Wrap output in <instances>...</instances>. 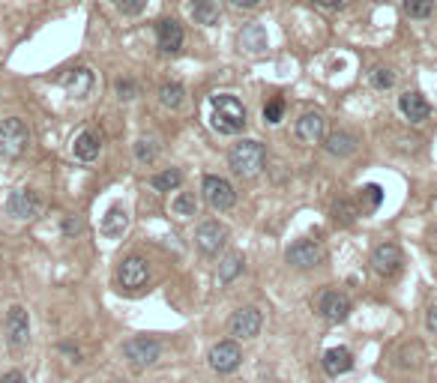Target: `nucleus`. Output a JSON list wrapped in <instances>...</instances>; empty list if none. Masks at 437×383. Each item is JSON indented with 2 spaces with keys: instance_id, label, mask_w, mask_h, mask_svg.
Returning a JSON list of instances; mask_svg holds the SVG:
<instances>
[{
  "instance_id": "1",
  "label": "nucleus",
  "mask_w": 437,
  "mask_h": 383,
  "mask_svg": "<svg viewBox=\"0 0 437 383\" xmlns=\"http://www.w3.org/2000/svg\"><path fill=\"white\" fill-rule=\"evenodd\" d=\"M213 105V129L222 135H237L246 126V108L237 96L231 93H216L210 99Z\"/></svg>"
},
{
  "instance_id": "2",
  "label": "nucleus",
  "mask_w": 437,
  "mask_h": 383,
  "mask_svg": "<svg viewBox=\"0 0 437 383\" xmlns=\"http://www.w3.org/2000/svg\"><path fill=\"white\" fill-rule=\"evenodd\" d=\"M228 162L234 168V174L255 177V174H261V168L267 162V150H264V144H257V141H240L231 147Z\"/></svg>"
},
{
  "instance_id": "3",
  "label": "nucleus",
  "mask_w": 437,
  "mask_h": 383,
  "mask_svg": "<svg viewBox=\"0 0 437 383\" xmlns=\"http://www.w3.org/2000/svg\"><path fill=\"white\" fill-rule=\"evenodd\" d=\"M27 141H30V132L18 117L0 120V156L4 159H18L25 153Z\"/></svg>"
},
{
  "instance_id": "4",
  "label": "nucleus",
  "mask_w": 437,
  "mask_h": 383,
  "mask_svg": "<svg viewBox=\"0 0 437 383\" xmlns=\"http://www.w3.org/2000/svg\"><path fill=\"white\" fill-rule=\"evenodd\" d=\"M117 278H120V288L123 290H132V294H135V290H141L150 281V264L144 261L141 255H129L126 261L120 264Z\"/></svg>"
},
{
  "instance_id": "5",
  "label": "nucleus",
  "mask_w": 437,
  "mask_h": 383,
  "mask_svg": "<svg viewBox=\"0 0 437 383\" xmlns=\"http://www.w3.org/2000/svg\"><path fill=\"white\" fill-rule=\"evenodd\" d=\"M201 192H204L207 204L213 210H231L234 204H237V192H234V186L228 183L225 177H204Z\"/></svg>"
},
{
  "instance_id": "6",
  "label": "nucleus",
  "mask_w": 437,
  "mask_h": 383,
  "mask_svg": "<svg viewBox=\"0 0 437 383\" xmlns=\"http://www.w3.org/2000/svg\"><path fill=\"white\" fill-rule=\"evenodd\" d=\"M6 342L13 351H25L27 342H30V318H27V311L21 309V306H13L6 311Z\"/></svg>"
},
{
  "instance_id": "7",
  "label": "nucleus",
  "mask_w": 437,
  "mask_h": 383,
  "mask_svg": "<svg viewBox=\"0 0 437 383\" xmlns=\"http://www.w3.org/2000/svg\"><path fill=\"white\" fill-rule=\"evenodd\" d=\"M123 356H126L135 368H147L159 359V342L147 339V335H135V339H129L123 344Z\"/></svg>"
},
{
  "instance_id": "8",
  "label": "nucleus",
  "mask_w": 437,
  "mask_h": 383,
  "mask_svg": "<svg viewBox=\"0 0 437 383\" xmlns=\"http://www.w3.org/2000/svg\"><path fill=\"white\" fill-rule=\"evenodd\" d=\"M39 207H42V201L30 189H15L6 198V216H13V219H33L39 213Z\"/></svg>"
},
{
  "instance_id": "9",
  "label": "nucleus",
  "mask_w": 437,
  "mask_h": 383,
  "mask_svg": "<svg viewBox=\"0 0 437 383\" xmlns=\"http://www.w3.org/2000/svg\"><path fill=\"white\" fill-rule=\"evenodd\" d=\"M198 249L204 255H219V249L228 243V228L219 222H204L198 228V236H195Z\"/></svg>"
},
{
  "instance_id": "10",
  "label": "nucleus",
  "mask_w": 437,
  "mask_h": 383,
  "mask_svg": "<svg viewBox=\"0 0 437 383\" xmlns=\"http://www.w3.org/2000/svg\"><path fill=\"white\" fill-rule=\"evenodd\" d=\"M372 267L377 276H396L401 269V249L396 243H380L372 252Z\"/></svg>"
},
{
  "instance_id": "11",
  "label": "nucleus",
  "mask_w": 437,
  "mask_h": 383,
  "mask_svg": "<svg viewBox=\"0 0 437 383\" xmlns=\"http://www.w3.org/2000/svg\"><path fill=\"white\" fill-rule=\"evenodd\" d=\"M240 359H243V354H240L237 344H234V342H219L210 351V368L219 371V375H231V371L240 365Z\"/></svg>"
},
{
  "instance_id": "12",
  "label": "nucleus",
  "mask_w": 437,
  "mask_h": 383,
  "mask_svg": "<svg viewBox=\"0 0 437 383\" xmlns=\"http://www.w3.org/2000/svg\"><path fill=\"white\" fill-rule=\"evenodd\" d=\"M318 311L330 323H342V321H347V314H351V300L339 294V290H327V294L318 300Z\"/></svg>"
},
{
  "instance_id": "13",
  "label": "nucleus",
  "mask_w": 437,
  "mask_h": 383,
  "mask_svg": "<svg viewBox=\"0 0 437 383\" xmlns=\"http://www.w3.org/2000/svg\"><path fill=\"white\" fill-rule=\"evenodd\" d=\"M261 323H264V318H261V311L257 309H240L237 314L231 318V335H237V339H255L257 332H261Z\"/></svg>"
},
{
  "instance_id": "14",
  "label": "nucleus",
  "mask_w": 437,
  "mask_h": 383,
  "mask_svg": "<svg viewBox=\"0 0 437 383\" xmlns=\"http://www.w3.org/2000/svg\"><path fill=\"white\" fill-rule=\"evenodd\" d=\"M93 81H96L93 72L84 69V66H78V69H69V72L63 75L60 84H63V90L72 99H87V96H90V90H93Z\"/></svg>"
},
{
  "instance_id": "15",
  "label": "nucleus",
  "mask_w": 437,
  "mask_h": 383,
  "mask_svg": "<svg viewBox=\"0 0 437 383\" xmlns=\"http://www.w3.org/2000/svg\"><path fill=\"white\" fill-rule=\"evenodd\" d=\"M285 257H288L290 267L309 269V267H318V264H321V249H318L315 243H309V240H297V243L288 249Z\"/></svg>"
},
{
  "instance_id": "16",
  "label": "nucleus",
  "mask_w": 437,
  "mask_h": 383,
  "mask_svg": "<svg viewBox=\"0 0 437 383\" xmlns=\"http://www.w3.org/2000/svg\"><path fill=\"white\" fill-rule=\"evenodd\" d=\"M156 36H159V48L165 54H177L183 48V27L174 18H162L156 25Z\"/></svg>"
},
{
  "instance_id": "17",
  "label": "nucleus",
  "mask_w": 437,
  "mask_h": 383,
  "mask_svg": "<svg viewBox=\"0 0 437 383\" xmlns=\"http://www.w3.org/2000/svg\"><path fill=\"white\" fill-rule=\"evenodd\" d=\"M398 111H401V114H405L410 123H422V120H429L431 105L425 102L422 93H401V96H398Z\"/></svg>"
},
{
  "instance_id": "18",
  "label": "nucleus",
  "mask_w": 437,
  "mask_h": 383,
  "mask_svg": "<svg viewBox=\"0 0 437 383\" xmlns=\"http://www.w3.org/2000/svg\"><path fill=\"white\" fill-rule=\"evenodd\" d=\"M351 368H354V354L347 351V347H330V351L323 354V371H327L330 377L347 375Z\"/></svg>"
},
{
  "instance_id": "19",
  "label": "nucleus",
  "mask_w": 437,
  "mask_h": 383,
  "mask_svg": "<svg viewBox=\"0 0 437 383\" xmlns=\"http://www.w3.org/2000/svg\"><path fill=\"white\" fill-rule=\"evenodd\" d=\"M297 138L302 144H318L323 138V114L318 111H309V114H302L297 120Z\"/></svg>"
},
{
  "instance_id": "20",
  "label": "nucleus",
  "mask_w": 437,
  "mask_h": 383,
  "mask_svg": "<svg viewBox=\"0 0 437 383\" xmlns=\"http://www.w3.org/2000/svg\"><path fill=\"white\" fill-rule=\"evenodd\" d=\"M126 228H129V213H126V207L114 204L102 216V234L108 236V240H117V236L126 234Z\"/></svg>"
},
{
  "instance_id": "21",
  "label": "nucleus",
  "mask_w": 437,
  "mask_h": 383,
  "mask_svg": "<svg viewBox=\"0 0 437 383\" xmlns=\"http://www.w3.org/2000/svg\"><path fill=\"white\" fill-rule=\"evenodd\" d=\"M99 150H102V141H99V135L96 132H81L75 138V144H72V153H75V159H81V162H93L96 156H99Z\"/></svg>"
},
{
  "instance_id": "22",
  "label": "nucleus",
  "mask_w": 437,
  "mask_h": 383,
  "mask_svg": "<svg viewBox=\"0 0 437 383\" xmlns=\"http://www.w3.org/2000/svg\"><path fill=\"white\" fill-rule=\"evenodd\" d=\"M380 201H384V192H380L377 183L363 186L360 195H356V207H360V216H372V213L380 207Z\"/></svg>"
},
{
  "instance_id": "23",
  "label": "nucleus",
  "mask_w": 437,
  "mask_h": 383,
  "mask_svg": "<svg viewBox=\"0 0 437 383\" xmlns=\"http://www.w3.org/2000/svg\"><path fill=\"white\" fill-rule=\"evenodd\" d=\"M240 48H246L249 54H261L267 48V30L261 25H249L240 33Z\"/></svg>"
},
{
  "instance_id": "24",
  "label": "nucleus",
  "mask_w": 437,
  "mask_h": 383,
  "mask_svg": "<svg viewBox=\"0 0 437 383\" xmlns=\"http://www.w3.org/2000/svg\"><path fill=\"white\" fill-rule=\"evenodd\" d=\"M327 153L332 156H351L356 153V135L351 132H332L327 138Z\"/></svg>"
},
{
  "instance_id": "25",
  "label": "nucleus",
  "mask_w": 437,
  "mask_h": 383,
  "mask_svg": "<svg viewBox=\"0 0 437 383\" xmlns=\"http://www.w3.org/2000/svg\"><path fill=\"white\" fill-rule=\"evenodd\" d=\"M192 18L198 25H213L219 18V0H192Z\"/></svg>"
},
{
  "instance_id": "26",
  "label": "nucleus",
  "mask_w": 437,
  "mask_h": 383,
  "mask_svg": "<svg viewBox=\"0 0 437 383\" xmlns=\"http://www.w3.org/2000/svg\"><path fill=\"white\" fill-rule=\"evenodd\" d=\"M159 102H162L165 108H171V111L183 108V102H186V90H183L180 84H162V90H159Z\"/></svg>"
},
{
  "instance_id": "27",
  "label": "nucleus",
  "mask_w": 437,
  "mask_h": 383,
  "mask_svg": "<svg viewBox=\"0 0 437 383\" xmlns=\"http://www.w3.org/2000/svg\"><path fill=\"white\" fill-rule=\"evenodd\" d=\"M356 216H360V207H356L354 201H347V198H342L339 204L332 207V219H335V224H354Z\"/></svg>"
},
{
  "instance_id": "28",
  "label": "nucleus",
  "mask_w": 437,
  "mask_h": 383,
  "mask_svg": "<svg viewBox=\"0 0 437 383\" xmlns=\"http://www.w3.org/2000/svg\"><path fill=\"white\" fill-rule=\"evenodd\" d=\"M180 183H183V174L177 171V168H168V171H162V174L153 177V186L159 189V192H171V189H177Z\"/></svg>"
},
{
  "instance_id": "29",
  "label": "nucleus",
  "mask_w": 437,
  "mask_h": 383,
  "mask_svg": "<svg viewBox=\"0 0 437 383\" xmlns=\"http://www.w3.org/2000/svg\"><path fill=\"white\" fill-rule=\"evenodd\" d=\"M434 9V0H405V13L410 18H429Z\"/></svg>"
},
{
  "instance_id": "30",
  "label": "nucleus",
  "mask_w": 437,
  "mask_h": 383,
  "mask_svg": "<svg viewBox=\"0 0 437 383\" xmlns=\"http://www.w3.org/2000/svg\"><path fill=\"white\" fill-rule=\"evenodd\" d=\"M156 156H159V147H156V141H138L135 144V159L141 162V165H150V162H156Z\"/></svg>"
},
{
  "instance_id": "31",
  "label": "nucleus",
  "mask_w": 437,
  "mask_h": 383,
  "mask_svg": "<svg viewBox=\"0 0 437 383\" xmlns=\"http://www.w3.org/2000/svg\"><path fill=\"white\" fill-rule=\"evenodd\" d=\"M282 117H285V102L282 99H270V102L264 105V120L270 123V126H276V123H282Z\"/></svg>"
},
{
  "instance_id": "32",
  "label": "nucleus",
  "mask_w": 437,
  "mask_h": 383,
  "mask_svg": "<svg viewBox=\"0 0 437 383\" xmlns=\"http://www.w3.org/2000/svg\"><path fill=\"white\" fill-rule=\"evenodd\" d=\"M240 269H243V257H240V255H228L225 264L219 267V278H222V281H231L234 276L240 273Z\"/></svg>"
},
{
  "instance_id": "33",
  "label": "nucleus",
  "mask_w": 437,
  "mask_h": 383,
  "mask_svg": "<svg viewBox=\"0 0 437 383\" xmlns=\"http://www.w3.org/2000/svg\"><path fill=\"white\" fill-rule=\"evenodd\" d=\"M174 213H177V216H195V213H198L195 195H177L174 198Z\"/></svg>"
},
{
  "instance_id": "34",
  "label": "nucleus",
  "mask_w": 437,
  "mask_h": 383,
  "mask_svg": "<svg viewBox=\"0 0 437 383\" xmlns=\"http://www.w3.org/2000/svg\"><path fill=\"white\" fill-rule=\"evenodd\" d=\"M372 87H377V90H389L392 84H396V75H392L389 69H384V66H377V69H372Z\"/></svg>"
},
{
  "instance_id": "35",
  "label": "nucleus",
  "mask_w": 437,
  "mask_h": 383,
  "mask_svg": "<svg viewBox=\"0 0 437 383\" xmlns=\"http://www.w3.org/2000/svg\"><path fill=\"white\" fill-rule=\"evenodd\" d=\"M114 6L120 9L123 15H141L144 9H147V0H114Z\"/></svg>"
},
{
  "instance_id": "36",
  "label": "nucleus",
  "mask_w": 437,
  "mask_h": 383,
  "mask_svg": "<svg viewBox=\"0 0 437 383\" xmlns=\"http://www.w3.org/2000/svg\"><path fill=\"white\" fill-rule=\"evenodd\" d=\"M114 87H117V96H120V99H135V93H138L135 84H132L129 78H120V81H117Z\"/></svg>"
},
{
  "instance_id": "37",
  "label": "nucleus",
  "mask_w": 437,
  "mask_h": 383,
  "mask_svg": "<svg viewBox=\"0 0 437 383\" xmlns=\"http://www.w3.org/2000/svg\"><path fill=\"white\" fill-rule=\"evenodd\" d=\"M0 383H27V380H25V375H21V371H9V375L0 377Z\"/></svg>"
},
{
  "instance_id": "38",
  "label": "nucleus",
  "mask_w": 437,
  "mask_h": 383,
  "mask_svg": "<svg viewBox=\"0 0 437 383\" xmlns=\"http://www.w3.org/2000/svg\"><path fill=\"white\" fill-rule=\"evenodd\" d=\"M311 4L321 6V9H339V6L344 4V0H311Z\"/></svg>"
},
{
  "instance_id": "39",
  "label": "nucleus",
  "mask_w": 437,
  "mask_h": 383,
  "mask_svg": "<svg viewBox=\"0 0 437 383\" xmlns=\"http://www.w3.org/2000/svg\"><path fill=\"white\" fill-rule=\"evenodd\" d=\"M237 9H255V6H261V0H231Z\"/></svg>"
},
{
  "instance_id": "40",
  "label": "nucleus",
  "mask_w": 437,
  "mask_h": 383,
  "mask_svg": "<svg viewBox=\"0 0 437 383\" xmlns=\"http://www.w3.org/2000/svg\"><path fill=\"white\" fill-rule=\"evenodd\" d=\"M425 326H429V330L437 335V306L429 311V318H425Z\"/></svg>"
},
{
  "instance_id": "41",
  "label": "nucleus",
  "mask_w": 437,
  "mask_h": 383,
  "mask_svg": "<svg viewBox=\"0 0 437 383\" xmlns=\"http://www.w3.org/2000/svg\"><path fill=\"white\" fill-rule=\"evenodd\" d=\"M63 231H66V234H78V231H81V222H72V219H66Z\"/></svg>"
}]
</instances>
